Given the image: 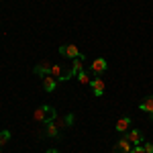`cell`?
<instances>
[{"label": "cell", "mask_w": 153, "mask_h": 153, "mask_svg": "<svg viewBox=\"0 0 153 153\" xmlns=\"http://www.w3.org/2000/svg\"><path fill=\"white\" fill-rule=\"evenodd\" d=\"M35 118L39 123H51V120L57 118V110L53 106H41L35 110Z\"/></svg>", "instance_id": "6da1fadb"}, {"label": "cell", "mask_w": 153, "mask_h": 153, "mask_svg": "<svg viewBox=\"0 0 153 153\" xmlns=\"http://www.w3.org/2000/svg\"><path fill=\"white\" fill-rule=\"evenodd\" d=\"M106 70H108V61H106L104 57H96L94 61H92V65H90V71L94 74L96 78H98V76H102Z\"/></svg>", "instance_id": "7a4b0ae2"}, {"label": "cell", "mask_w": 153, "mask_h": 153, "mask_svg": "<svg viewBox=\"0 0 153 153\" xmlns=\"http://www.w3.org/2000/svg\"><path fill=\"white\" fill-rule=\"evenodd\" d=\"M59 53H61L63 57H70V59H76V57L82 55L80 49L76 47V45H61V47H59Z\"/></svg>", "instance_id": "3957f363"}, {"label": "cell", "mask_w": 153, "mask_h": 153, "mask_svg": "<svg viewBox=\"0 0 153 153\" xmlns=\"http://www.w3.org/2000/svg\"><path fill=\"white\" fill-rule=\"evenodd\" d=\"M90 88H92L94 96H102V94H104V80H102V78H94V80H90Z\"/></svg>", "instance_id": "277c9868"}, {"label": "cell", "mask_w": 153, "mask_h": 153, "mask_svg": "<svg viewBox=\"0 0 153 153\" xmlns=\"http://www.w3.org/2000/svg\"><path fill=\"white\" fill-rule=\"evenodd\" d=\"M37 76H41V78H45V76H51V63L49 61H41L39 65H35V70H33Z\"/></svg>", "instance_id": "5b68a950"}, {"label": "cell", "mask_w": 153, "mask_h": 153, "mask_svg": "<svg viewBox=\"0 0 153 153\" xmlns=\"http://www.w3.org/2000/svg\"><path fill=\"white\" fill-rule=\"evenodd\" d=\"M131 141L125 137V139H120V141H117V145H114V153H131Z\"/></svg>", "instance_id": "8992f818"}, {"label": "cell", "mask_w": 153, "mask_h": 153, "mask_svg": "<svg viewBox=\"0 0 153 153\" xmlns=\"http://www.w3.org/2000/svg\"><path fill=\"white\" fill-rule=\"evenodd\" d=\"M127 139L131 141V145H141L143 143V133L141 131H137V129H133L127 133Z\"/></svg>", "instance_id": "52a82bcc"}, {"label": "cell", "mask_w": 153, "mask_h": 153, "mask_svg": "<svg viewBox=\"0 0 153 153\" xmlns=\"http://www.w3.org/2000/svg\"><path fill=\"white\" fill-rule=\"evenodd\" d=\"M55 86H57V80H55L53 76H45V78H43V90H45V92H53Z\"/></svg>", "instance_id": "ba28073f"}, {"label": "cell", "mask_w": 153, "mask_h": 153, "mask_svg": "<svg viewBox=\"0 0 153 153\" xmlns=\"http://www.w3.org/2000/svg\"><path fill=\"white\" fill-rule=\"evenodd\" d=\"M129 127H131V118L129 117H123V118H118V123H117L114 129H117L118 133H129Z\"/></svg>", "instance_id": "9c48e42d"}, {"label": "cell", "mask_w": 153, "mask_h": 153, "mask_svg": "<svg viewBox=\"0 0 153 153\" xmlns=\"http://www.w3.org/2000/svg\"><path fill=\"white\" fill-rule=\"evenodd\" d=\"M82 70H84V55L71 59V71H74V76H78Z\"/></svg>", "instance_id": "30bf717a"}, {"label": "cell", "mask_w": 153, "mask_h": 153, "mask_svg": "<svg viewBox=\"0 0 153 153\" xmlns=\"http://www.w3.org/2000/svg\"><path fill=\"white\" fill-rule=\"evenodd\" d=\"M139 108H141L143 112H149V114H151V112H153V96H147V98H143L141 104H139Z\"/></svg>", "instance_id": "8fae6325"}, {"label": "cell", "mask_w": 153, "mask_h": 153, "mask_svg": "<svg viewBox=\"0 0 153 153\" xmlns=\"http://www.w3.org/2000/svg\"><path fill=\"white\" fill-rule=\"evenodd\" d=\"M45 135H47V137H57V135H59V129H57V125H55L53 120H51V123H47Z\"/></svg>", "instance_id": "7c38bea8"}, {"label": "cell", "mask_w": 153, "mask_h": 153, "mask_svg": "<svg viewBox=\"0 0 153 153\" xmlns=\"http://www.w3.org/2000/svg\"><path fill=\"white\" fill-rule=\"evenodd\" d=\"M63 70H65V68H61L59 63H55V65H51V76L59 80V78H61V74H63Z\"/></svg>", "instance_id": "4fadbf2b"}, {"label": "cell", "mask_w": 153, "mask_h": 153, "mask_svg": "<svg viewBox=\"0 0 153 153\" xmlns=\"http://www.w3.org/2000/svg\"><path fill=\"white\" fill-rule=\"evenodd\" d=\"M8 141H10V133H8V131H2V133H0V147L6 145Z\"/></svg>", "instance_id": "5bb4252c"}, {"label": "cell", "mask_w": 153, "mask_h": 153, "mask_svg": "<svg viewBox=\"0 0 153 153\" xmlns=\"http://www.w3.org/2000/svg\"><path fill=\"white\" fill-rule=\"evenodd\" d=\"M78 80H80V84H90V78H88V74H86L84 70L78 74Z\"/></svg>", "instance_id": "9a60e30c"}, {"label": "cell", "mask_w": 153, "mask_h": 153, "mask_svg": "<svg viewBox=\"0 0 153 153\" xmlns=\"http://www.w3.org/2000/svg\"><path fill=\"white\" fill-rule=\"evenodd\" d=\"M71 123H74V114H68V117L63 118V123H61V125H59V127H70Z\"/></svg>", "instance_id": "2e32d148"}, {"label": "cell", "mask_w": 153, "mask_h": 153, "mask_svg": "<svg viewBox=\"0 0 153 153\" xmlns=\"http://www.w3.org/2000/svg\"><path fill=\"white\" fill-rule=\"evenodd\" d=\"M143 149H145V153H153V143H145Z\"/></svg>", "instance_id": "e0dca14e"}, {"label": "cell", "mask_w": 153, "mask_h": 153, "mask_svg": "<svg viewBox=\"0 0 153 153\" xmlns=\"http://www.w3.org/2000/svg\"><path fill=\"white\" fill-rule=\"evenodd\" d=\"M131 153H145V149H143L141 145H135V147L131 149Z\"/></svg>", "instance_id": "ac0fdd59"}, {"label": "cell", "mask_w": 153, "mask_h": 153, "mask_svg": "<svg viewBox=\"0 0 153 153\" xmlns=\"http://www.w3.org/2000/svg\"><path fill=\"white\" fill-rule=\"evenodd\" d=\"M47 153H59V151H57V149H49Z\"/></svg>", "instance_id": "d6986e66"}]
</instances>
